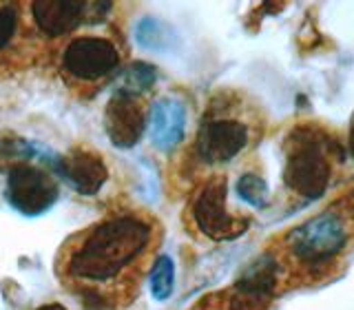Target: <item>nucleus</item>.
Instances as JSON below:
<instances>
[{
  "instance_id": "nucleus-1",
  "label": "nucleus",
  "mask_w": 354,
  "mask_h": 310,
  "mask_svg": "<svg viewBox=\"0 0 354 310\" xmlns=\"http://www.w3.org/2000/svg\"><path fill=\"white\" fill-rule=\"evenodd\" d=\"M158 241V226L138 213L111 215L64 244L58 277L88 310H115L138 295L142 268Z\"/></svg>"
},
{
  "instance_id": "nucleus-2",
  "label": "nucleus",
  "mask_w": 354,
  "mask_h": 310,
  "mask_svg": "<svg viewBox=\"0 0 354 310\" xmlns=\"http://www.w3.org/2000/svg\"><path fill=\"white\" fill-rule=\"evenodd\" d=\"M283 180L297 195L308 199H317L326 193L330 184V162L324 147L310 133H295V140L288 147Z\"/></svg>"
},
{
  "instance_id": "nucleus-3",
  "label": "nucleus",
  "mask_w": 354,
  "mask_h": 310,
  "mask_svg": "<svg viewBox=\"0 0 354 310\" xmlns=\"http://www.w3.org/2000/svg\"><path fill=\"white\" fill-rule=\"evenodd\" d=\"M118 64H120L118 47L109 38H100V36L73 38L62 53L64 73L82 84L106 80L118 69Z\"/></svg>"
},
{
  "instance_id": "nucleus-4",
  "label": "nucleus",
  "mask_w": 354,
  "mask_h": 310,
  "mask_svg": "<svg viewBox=\"0 0 354 310\" xmlns=\"http://www.w3.org/2000/svg\"><path fill=\"white\" fill-rule=\"evenodd\" d=\"M60 195L58 180L33 164H14L7 175V202L27 217L42 215Z\"/></svg>"
},
{
  "instance_id": "nucleus-5",
  "label": "nucleus",
  "mask_w": 354,
  "mask_h": 310,
  "mask_svg": "<svg viewBox=\"0 0 354 310\" xmlns=\"http://www.w3.org/2000/svg\"><path fill=\"white\" fill-rule=\"evenodd\" d=\"M226 195L228 184L224 177H213L210 182L204 184L202 191L197 193L193 202V219L208 239L226 241L243 235V230L248 228L250 221L241 219L228 213L226 208Z\"/></svg>"
},
{
  "instance_id": "nucleus-6",
  "label": "nucleus",
  "mask_w": 354,
  "mask_h": 310,
  "mask_svg": "<svg viewBox=\"0 0 354 310\" xmlns=\"http://www.w3.org/2000/svg\"><path fill=\"white\" fill-rule=\"evenodd\" d=\"M346 239L348 230L341 217L335 213H324L297 226L288 237V244L304 262H324L346 246Z\"/></svg>"
},
{
  "instance_id": "nucleus-7",
  "label": "nucleus",
  "mask_w": 354,
  "mask_h": 310,
  "mask_svg": "<svg viewBox=\"0 0 354 310\" xmlns=\"http://www.w3.org/2000/svg\"><path fill=\"white\" fill-rule=\"evenodd\" d=\"M248 147V127L232 118L206 120L197 133V155L206 164H226Z\"/></svg>"
},
{
  "instance_id": "nucleus-8",
  "label": "nucleus",
  "mask_w": 354,
  "mask_h": 310,
  "mask_svg": "<svg viewBox=\"0 0 354 310\" xmlns=\"http://www.w3.org/2000/svg\"><path fill=\"white\" fill-rule=\"evenodd\" d=\"M104 129L115 147H136L147 129V107L136 93H113L104 111Z\"/></svg>"
},
{
  "instance_id": "nucleus-9",
  "label": "nucleus",
  "mask_w": 354,
  "mask_h": 310,
  "mask_svg": "<svg viewBox=\"0 0 354 310\" xmlns=\"http://www.w3.org/2000/svg\"><path fill=\"white\" fill-rule=\"evenodd\" d=\"M277 273L279 266L272 255H261L254 259L235 284L230 310H263L277 288Z\"/></svg>"
},
{
  "instance_id": "nucleus-10",
  "label": "nucleus",
  "mask_w": 354,
  "mask_h": 310,
  "mask_svg": "<svg viewBox=\"0 0 354 310\" xmlns=\"http://www.w3.org/2000/svg\"><path fill=\"white\" fill-rule=\"evenodd\" d=\"M151 142L162 153H171L184 140L186 133V107L173 95L158 98L149 113Z\"/></svg>"
},
{
  "instance_id": "nucleus-11",
  "label": "nucleus",
  "mask_w": 354,
  "mask_h": 310,
  "mask_svg": "<svg viewBox=\"0 0 354 310\" xmlns=\"http://www.w3.org/2000/svg\"><path fill=\"white\" fill-rule=\"evenodd\" d=\"M58 171L82 195H95L109 177L102 158L88 149H73L66 153V158L58 162Z\"/></svg>"
},
{
  "instance_id": "nucleus-12",
  "label": "nucleus",
  "mask_w": 354,
  "mask_h": 310,
  "mask_svg": "<svg viewBox=\"0 0 354 310\" xmlns=\"http://www.w3.org/2000/svg\"><path fill=\"white\" fill-rule=\"evenodd\" d=\"M86 11L88 3H75V0H40L31 7L38 29L49 38H60L82 25Z\"/></svg>"
},
{
  "instance_id": "nucleus-13",
  "label": "nucleus",
  "mask_w": 354,
  "mask_h": 310,
  "mask_svg": "<svg viewBox=\"0 0 354 310\" xmlns=\"http://www.w3.org/2000/svg\"><path fill=\"white\" fill-rule=\"evenodd\" d=\"M136 40L142 49L164 53L171 51L175 44V33L166 22L158 18H142L136 25Z\"/></svg>"
},
{
  "instance_id": "nucleus-14",
  "label": "nucleus",
  "mask_w": 354,
  "mask_h": 310,
  "mask_svg": "<svg viewBox=\"0 0 354 310\" xmlns=\"http://www.w3.org/2000/svg\"><path fill=\"white\" fill-rule=\"evenodd\" d=\"M149 288L155 302H166L175 288V264L169 255H160L151 266Z\"/></svg>"
},
{
  "instance_id": "nucleus-15",
  "label": "nucleus",
  "mask_w": 354,
  "mask_h": 310,
  "mask_svg": "<svg viewBox=\"0 0 354 310\" xmlns=\"http://www.w3.org/2000/svg\"><path fill=\"white\" fill-rule=\"evenodd\" d=\"M235 188H237V195L250 206L261 208L268 202V184H266L259 175H252V173L241 175Z\"/></svg>"
},
{
  "instance_id": "nucleus-16",
  "label": "nucleus",
  "mask_w": 354,
  "mask_h": 310,
  "mask_svg": "<svg viewBox=\"0 0 354 310\" xmlns=\"http://www.w3.org/2000/svg\"><path fill=\"white\" fill-rule=\"evenodd\" d=\"M155 66L147 64V62H136L131 64V69L127 71V86L120 89V91H127V93H142L151 89L155 84Z\"/></svg>"
},
{
  "instance_id": "nucleus-17",
  "label": "nucleus",
  "mask_w": 354,
  "mask_h": 310,
  "mask_svg": "<svg viewBox=\"0 0 354 310\" xmlns=\"http://www.w3.org/2000/svg\"><path fill=\"white\" fill-rule=\"evenodd\" d=\"M0 153L5 155V158H33L36 155V147H33L31 142L27 140H20L16 136H3L0 138Z\"/></svg>"
},
{
  "instance_id": "nucleus-18",
  "label": "nucleus",
  "mask_w": 354,
  "mask_h": 310,
  "mask_svg": "<svg viewBox=\"0 0 354 310\" xmlns=\"http://www.w3.org/2000/svg\"><path fill=\"white\" fill-rule=\"evenodd\" d=\"M18 29V7L0 5V49L7 47L9 40L16 36Z\"/></svg>"
},
{
  "instance_id": "nucleus-19",
  "label": "nucleus",
  "mask_w": 354,
  "mask_h": 310,
  "mask_svg": "<svg viewBox=\"0 0 354 310\" xmlns=\"http://www.w3.org/2000/svg\"><path fill=\"white\" fill-rule=\"evenodd\" d=\"M36 310H66L62 304H58V302H51V304H42L40 308H36Z\"/></svg>"
},
{
  "instance_id": "nucleus-20",
  "label": "nucleus",
  "mask_w": 354,
  "mask_h": 310,
  "mask_svg": "<svg viewBox=\"0 0 354 310\" xmlns=\"http://www.w3.org/2000/svg\"><path fill=\"white\" fill-rule=\"evenodd\" d=\"M350 153L354 155V127H352V131H350Z\"/></svg>"
}]
</instances>
